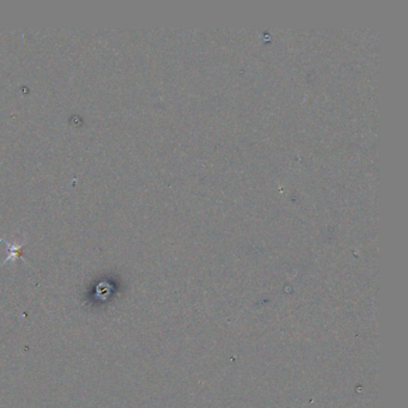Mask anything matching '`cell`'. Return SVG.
Segmentation results:
<instances>
[{"instance_id":"1","label":"cell","mask_w":408,"mask_h":408,"mask_svg":"<svg viewBox=\"0 0 408 408\" xmlns=\"http://www.w3.org/2000/svg\"><path fill=\"white\" fill-rule=\"evenodd\" d=\"M22 248V244H18V245H14V244H9V258L6 259V261L9 260H15L16 258L18 257V250Z\"/></svg>"}]
</instances>
